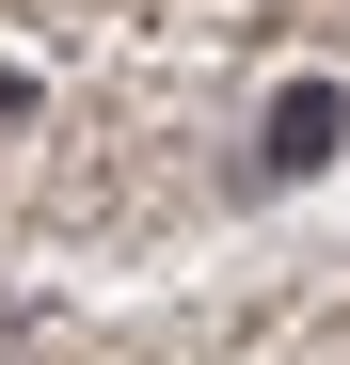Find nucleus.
<instances>
[{"label": "nucleus", "instance_id": "obj_1", "mask_svg": "<svg viewBox=\"0 0 350 365\" xmlns=\"http://www.w3.org/2000/svg\"><path fill=\"white\" fill-rule=\"evenodd\" d=\"M334 143H350V96H334V80H286V96H271V128H255L271 175H319Z\"/></svg>", "mask_w": 350, "mask_h": 365}]
</instances>
